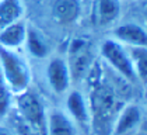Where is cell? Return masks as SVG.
I'll return each instance as SVG.
<instances>
[{
    "label": "cell",
    "instance_id": "cell-1",
    "mask_svg": "<svg viewBox=\"0 0 147 135\" xmlns=\"http://www.w3.org/2000/svg\"><path fill=\"white\" fill-rule=\"evenodd\" d=\"M125 101L108 82H97L90 93L91 125L100 135H111L113 121L123 107Z\"/></svg>",
    "mask_w": 147,
    "mask_h": 135
},
{
    "label": "cell",
    "instance_id": "cell-2",
    "mask_svg": "<svg viewBox=\"0 0 147 135\" xmlns=\"http://www.w3.org/2000/svg\"><path fill=\"white\" fill-rule=\"evenodd\" d=\"M0 70L14 96L30 89L32 80L31 68L17 51L0 46Z\"/></svg>",
    "mask_w": 147,
    "mask_h": 135
},
{
    "label": "cell",
    "instance_id": "cell-3",
    "mask_svg": "<svg viewBox=\"0 0 147 135\" xmlns=\"http://www.w3.org/2000/svg\"><path fill=\"white\" fill-rule=\"evenodd\" d=\"M14 111L36 135L46 134V115L48 111L42 99L32 90H25L14 96Z\"/></svg>",
    "mask_w": 147,
    "mask_h": 135
},
{
    "label": "cell",
    "instance_id": "cell-4",
    "mask_svg": "<svg viewBox=\"0 0 147 135\" xmlns=\"http://www.w3.org/2000/svg\"><path fill=\"white\" fill-rule=\"evenodd\" d=\"M101 56L107 65L125 80L135 82V70L127 52V48L115 38H107L101 44Z\"/></svg>",
    "mask_w": 147,
    "mask_h": 135
},
{
    "label": "cell",
    "instance_id": "cell-5",
    "mask_svg": "<svg viewBox=\"0 0 147 135\" xmlns=\"http://www.w3.org/2000/svg\"><path fill=\"white\" fill-rule=\"evenodd\" d=\"M71 80L84 78L92 66V49L88 40L74 38L69 45V58L66 59Z\"/></svg>",
    "mask_w": 147,
    "mask_h": 135
},
{
    "label": "cell",
    "instance_id": "cell-6",
    "mask_svg": "<svg viewBox=\"0 0 147 135\" xmlns=\"http://www.w3.org/2000/svg\"><path fill=\"white\" fill-rule=\"evenodd\" d=\"M46 79L51 89L56 94H63L67 91L71 83V76H70L69 65L65 58L55 56L49 59L48 66H46Z\"/></svg>",
    "mask_w": 147,
    "mask_h": 135
},
{
    "label": "cell",
    "instance_id": "cell-7",
    "mask_svg": "<svg viewBox=\"0 0 147 135\" xmlns=\"http://www.w3.org/2000/svg\"><path fill=\"white\" fill-rule=\"evenodd\" d=\"M67 115L73 120V123L81 130H88L91 127V114L88 101L84 94L79 90H73L66 97V110Z\"/></svg>",
    "mask_w": 147,
    "mask_h": 135
},
{
    "label": "cell",
    "instance_id": "cell-8",
    "mask_svg": "<svg viewBox=\"0 0 147 135\" xmlns=\"http://www.w3.org/2000/svg\"><path fill=\"white\" fill-rule=\"evenodd\" d=\"M142 123V110L137 104L127 103L118 112L111 135H130Z\"/></svg>",
    "mask_w": 147,
    "mask_h": 135
},
{
    "label": "cell",
    "instance_id": "cell-9",
    "mask_svg": "<svg viewBox=\"0 0 147 135\" xmlns=\"http://www.w3.org/2000/svg\"><path fill=\"white\" fill-rule=\"evenodd\" d=\"M113 37L118 42L127 48L147 46V30L136 22H125L113 30Z\"/></svg>",
    "mask_w": 147,
    "mask_h": 135
},
{
    "label": "cell",
    "instance_id": "cell-10",
    "mask_svg": "<svg viewBox=\"0 0 147 135\" xmlns=\"http://www.w3.org/2000/svg\"><path fill=\"white\" fill-rule=\"evenodd\" d=\"M45 135H77V125L60 108H53L46 115Z\"/></svg>",
    "mask_w": 147,
    "mask_h": 135
},
{
    "label": "cell",
    "instance_id": "cell-11",
    "mask_svg": "<svg viewBox=\"0 0 147 135\" xmlns=\"http://www.w3.org/2000/svg\"><path fill=\"white\" fill-rule=\"evenodd\" d=\"M121 0H95L94 3V21L101 27H108L118 21L121 17Z\"/></svg>",
    "mask_w": 147,
    "mask_h": 135
},
{
    "label": "cell",
    "instance_id": "cell-12",
    "mask_svg": "<svg viewBox=\"0 0 147 135\" xmlns=\"http://www.w3.org/2000/svg\"><path fill=\"white\" fill-rule=\"evenodd\" d=\"M27 28L28 25L23 20L1 28L0 30V46L6 49H13V51H17L18 48L24 46L25 37H27Z\"/></svg>",
    "mask_w": 147,
    "mask_h": 135
},
{
    "label": "cell",
    "instance_id": "cell-13",
    "mask_svg": "<svg viewBox=\"0 0 147 135\" xmlns=\"http://www.w3.org/2000/svg\"><path fill=\"white\" fill-rule=\"evenodd\" d=\"M80 3L77 0H55L52 4L53 20L62 25H69L77 21L80 16Z\"/></svg>",
    "mask_w": 147,
    "mask_h": 135
},
{
    "label": "cell",
    "instance_id": "cell-14",
    "mask_svg": "<svg viewBox=\"0 0 147 135\" xmlns=\"http://www.w3.org/2000/svg\"><path fill=\"white\" fill-rule=\"evenodd\" d=\"M25 48L30 55H32L36 59H44L49 54V45L46 42L45 37L42 33H39L36 28L30 27L27 28V37H25Z\"/></svg>",
    "mask_w": 147,
    "mask_h": 135
},
{
    "label": "cell",
    "instance_id": "cell-15",
    "mask_svg": "<svg viewBox=\"0 0 147 135\" xmlns=\"http://www.w3.org/2000/svg\"><path fill=\"white\" fill-rule=\"evenodd\" d=\"M24 4L21 0H0V30L23 20Z\"/></svg>",
    "mask_w": 147,
    "mask_h": 135
},
{
    "label": "cell",
    "instance_id": "cell-16",
    "mask_svg": "<svg viewBox=\"0 0 147 135\" xmlns=\"http://www.w3.org/2000/svg\"><path fill=\"white\" fill-rule=\"evenodd\" d=\"M127 52L132 61L136 79H139L143 85H147V46L127 48Z\"/></svg>",
    "mask_w": 147,
    "mask_h": 135
},
{
    "label": "cell",
    "instance_id": "cell-17",
    "mask_svg": "<svg viewBox=\"0 0 147 135\" xmlns=\"http://www.w3.org/2000/svg\"><path fill=\"white\" fill-rule=\"evenodd\" d=\"M13 100H14V94L0 70V120L6 118L9 115V112L11 111L13 104H14Z\"/></svg>",
    "mask_w": 147,
    "mask_h": 135
},
{
    "label": "cell",
    "instance_id": "cell-18",
    "mask_svg": "<svg viewBox=\"0 0 147 135\" xmlns=\"http://www.w3.org/2000/svg\"><path fill=\"white\" fill-rule=\"evenodd\" d=\"M0 135H16L13 132L10 128H7V127H1L0 125Z\"/></svg>",
    "mask_w": 147,
    "mask_h": 135
}]
</instances>
